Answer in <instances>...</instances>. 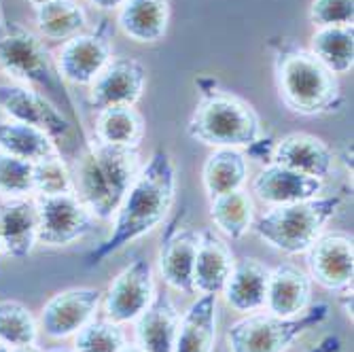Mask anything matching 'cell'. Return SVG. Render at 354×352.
<instances>
[{"mask_svg": "<svg viewBox=\"0 0 354 352\" xmlns=\"http://www.w3.org/2000/svg\"><path fill=\"white\" fill-rule=\"evenodd\" d=\"M218 295H200L180 316L172 352H212L216 342Z\"/></svg>", "mask_w": 354, "mask_h": 352, "instance_id": "24", "label": "cell"}, {"mask_svg": "<svg viewBox=\"0 0 354 352\" xmlns=\"http://www.w3.org/2000/svg\"><path fill=\"white\" fill-rule=\"evenodd\" d=\"M102 302V291L93 286H73L55 293L41 310L39 329L51 340L77 335L91 323Z\"/></svg>", "mask_w": 354, "mask_h": 352, "instance_id": "13", "label": "cell"}, {"mask_svg": "<svg viewBox=\"0 0 354 352\" xmlns=\"http://www.w3.org/2000/svg\"><path fill=\"white\" fill-rule=\"evenodd\" d=\"M308 19L314 28L352 26L354 0H312Z\"/></svg>", "mask_w": 354, "mask_h": 352, "instance_id": "35", "label": "cell"}, {"mask_svg": "<svg viewBox=\"0 0 354 352\" xmlns=\"http://www.w3.org/2000/svg\"><path fill=\"white\" fill-rule=\"evenodd\" d=\"M113 32L115 28L104 19L95 30L81 32L64 41L53 55L59 79L73 85H91V81L113 59Z\"/></svg>", "mask_w": 354, "mask_h": 352, "instance_id": "8", "label": "cell"}, {"mask_svg": "<svg viewBox=\"0 0 354 352\" xmlns=\"http://www.w3.org/2000/svg\"><path fill=\"white\" fill-rule=\"evenodd\" d=\"M0 252H3V232H0Z\"/></svg>", "mask_w": 354, "mask_h": 352, "instance_id": "42", "label": "cell"}, {"mask_svg": "<svg viewBox=\"0 0 354 352\" xmlns=\"http://www.w3.org/2000/svg\"><path fill=\"white\" fill-rule=\"evenodd\" d=\"M318 62H323L333 75H346L354 66V28L329 26L316 28L308 47Z\"/></svg>", "mask_w": 354, "mask_h": 352, "instance_id": "29", "label": "cell"}, {"mask_svg": "<svg viewBox=\"0 0 354 352\" xmlns=\"http://www.w3.org/2000/svg\"><path fill=\"white\" fill-rule=\"evenodd\" d=\"M0 109L11 121L39 127L55 142L66 140L71 136L73 123L37 87L21 83H3L0 85Z\"/></svg>", "mask_w": 354, "mask_h": 352, "instance_id": "10", "label": "cell"}, {"mask_svg": "<svg viewBox=\"0 0 354 352\" xmlns=\"http://www.w3.org/2000/svg\"><path fill=\"white\" fill-rule=\"evenodd\" d=\"M0 153H7L30 164H37L45 157L57 155V142L39 127L17 121H0Z\"/></svg>", "mask_w": 354, "mask_h": 352, "instance_id": "28", "label": "cell"}, {"mask_svg": "<svg viewBox=\"0 0 354 352\" xmlns=\"http://www.w3.org/2000/svg\"><path fill=\"white\" fill-rule=\"evenodd\" d=\"M323 189L325 180L299 174L295 170H288L284 166L270 162L252 176L250 196L268 206H284L314 200L323 196Z\"/></svg>", "mask_w": 354, "mask_h": 352, "instance_id": "16", "label": "cell"}, {"mask_svg": "<svg viewBox=\"0 0 354 352\" xmlns=\"http://www.w3.org/2000/svg\"><path fill=\"white\" fill-rule=\"evenodd\" d=\"M0 352H11V348H9V346H5L3 342H0Z\"/></svg>", "mask_w": 354, "mask_h": 352, "instance_id": "41", "label": "cell"}, {"mask_svg": "<svg viewBox=\"0 0 354 352\" xmlns=\"http://www.w3.org/2000/svg\"><path fill=\"white\" fill-rule=\"evenodd\" d=\"M339 350H342V340L337 335L329 333V335H325L316 346H312L306 352H339Z\"/></svg>", "mask_w": 354, "mask_h": 352, "instance_id": "36", "label": "cell"}, {"mask_svg": "<svg viewBox=\"0 0 354 352\" xmlns=\"http://www.w3.org/2000/svg\"><path fill=\"white\" fill-rule=\"evenodd\" d=\"M39 212V244L68 246L93 230V214L75 194L35 196Z\"/></svg>", "mask_w": 354, "mask_h": 352, "instance_id": "9", "label": "cell"}, {"mask_svg": "<svg viewBox=\"0 0 354 352\" xmlns=\"http://www.w3.org/2000/svg\"><path fill=\"white\" fill-rule=\"evenodd\" d=\"M3 250L11 259H26L39 244V212L35 198L3 200L0 204Z\"/></svg>", "mask_w": 354, "mask_h": 352, "instance_id": "19", "label": "cell"}, {"mask_svg": "<svg viewBox=\"0 0 354 352\" xmlns=\"http://www.w3.org/2000/svg\"><path fill=\"white\" fill-rule=\"evenodd\" d=\"M0 73L13 83L57 91L59 75L45 41L17 21H0Z\"/></svg>", "mask_w": 354, "mask_h": 352, "instance_id": "7", "label": "cell"}, {"mask_svg": "<svg viewBox=\"0 0 354 352\" xmlns=\"http://www.w3.org/2000/svg\"><path fill=\"white\" fill-rule=\"evenodd\" d=\"M119 352H145V350H142L138 344H132V346H127V344H125Z\"/></svg>", "mask_w": 354, "mask_h": 352, "instance_id": "40", "label": "cell"}, {"mask_svg": "<svg viewBox=\"0 0 354 352\" xmlns=\"http://www.w3.org/2000/svg\"><path fill=\"white\" fill-rule=\"evenodd\" d=\"M308 276L323 289L337 293L352 286L354 244L346 232H323L304 252Z\"/></svg>", "mask_w": 354, "mask_h": 352, "instance_id": "12", "label": "cell"}, {"mask_svg": "<svg viewBox=\"0 0 354 352\" xmlns=\"http://www.w3.org/2000/svg\"><path fill=\"white\" fill-rule=\"evenodd\" d=\"M312 278L293 263H282L270 272L266 308L276 316H297L310 308Z\"/></svg>", "mask_w": 354, "mask_h": 352, "instance_id": "21", "label": "cell"}, {"mask_svg": "<svg viewBox=\"0 0 354 352\" xmlns=\"http://www.w3.org/2000/svg\"><path fill=\"white\" fill-rule=\"evenodd\" d=\"M180 314L168 293H155L151 306L134 321L136 344L145 352H172Z\"/></svg>", "mask_w": 354, "mask_h": 352, "instance_id": "20", "label": "cell"}, {"mask_svg": "<svg viewBox=\"0 0 354 352\" xmlns=\"http://www.w3.org/2000/svg\"><path fill=\"white\" fill-rule=\"evenodd\" d=\"M147 87V68L134 57H113L89 85V106H136Z\"/></svg>", "mask_w": 354, "mask_h": 352, "instance_id": "14", "label": "cell"}, {"mask_svg": "<svg viewBox=\"0 0 354 352\" xmlns=\"http://www.w3.org/2000/svg\"><path fill=\"white\" fill-rule=\"evenodd\" d=\"M270 268L259 259L244 257L234 261L232 274L225 282L223 297L227 306L236 312H257L266 308L268 297V282H270Z\"/></svg>", "mask_w": 354, "mask_h": 352, "instance_id": "22", "label": "cell"}, {"mask_svg": "<svg viewBox=\"0 0 354 352\" xmlns=\"http://www.w3.org/2000/svg\"><path fill=\"white\" fill-rule=\"evenodd\" d=\"M200 232L180 225V219L172 221L159 246L157 263L164 282L183 295H196L193 291V266H196Z\"/></svg>", "mask_w": 354, "mask_h": 352, "instance_id": "15", "label": "cell"}, {"mask_svg": "<svg viewBox=\"0 0 354 352\" xmlns=\"http://www.w3.org/2000/svg\"><path fill=\"white\" fill-rule=\"evenodd\" d=\"M329 318V306L310 304L297 316L248 314L236 321L225 333L227 352H286L304 333L316 329Z\"/></svg>", "mask_w": 354, "mask_h": 352, "instance_id": "6", "label": "cell"}, {"mask_svg": "<svg viewBox=\"0 0 354 352\" xmlns=\"http://www.w3.org/2000/svg\"><path fill=\"white\" fill-rule=\"evenodd\" d=\"M208 214L214 230L227 240L244 238L254 221V198L250 191L238 189L208 200Z\"/></svg>", "mask_w": 354, "mask_h": 352, "instance_id": "27", "label": "cell"}, {"mask_svg": "<svg viewBox=\"0 0 354 352\" xmlns=\"http://www.w3.org/2000/svg\"><path fill=\"white\" fill-rule=\"evenodd\" d=\"M176 189V166L170 153L159 149L147 159V164L140 166L113 216L111 236L87 254V266L104 263L127 244L145 238L162 225L174 206Z\"/></svg>", "mask_w": 354, "mask_h": 352, "instance_id": "1", "label": "cell"}, {"mask_svg": "<svg viewBox=\"0 0 354 352\" xmlns=\"http://www.w3.org/2000/svg\"><path fill=\"white\" fill-rule=\"evenodd\" d=\"M268 47L274 57L280 102L288 111L301 117H323L342 111L344 93L337 75L318 62L308 47L282 37L272 39Z\"/></svg>", "mask_w": 354, "mask_h": 352, "instance_id": "2", "label": "cell"}, {"mask_svg": "<svg viewBox=\"0 0 354 352\" xmlns=\"http://www.w3.org/2000/svg\"><path fill=\"white\" fill-rule=\"evenodd\" d=\"M26 3H28L32 9H39V7H43V5H47V3H53V0H26Z\"/></svg>", "mask_w": 354, "mask_h": 352, "instance_id": "39", "label": "cell"}, {"mask_svg": "<svg viewBox=\"0 0 354 352\" xmlns=\"http://www.w3.org/2000/svg\"><path fill=\"white\" fill-rule=\"evenodd\" d=\"M153 268L145 259H134L125 266L111 282L109 291L102 293V308L106 321L115 325L134 323L136 318L155 299Z\"/></svg>", "mask_w": 354, "mask_h": 352, "instance_id": "11", "label": "cell"}, {"mask_svg": "<svg viewBox=\"0 0 354 352\" xmlns=\"http://www.w3.org/2000/svg\"><path fill=\"white\" fill-rule=\"evenodd\" d=\"M342 206V196H318L308 202L270 206L254 216L252 232L284 254H304L325 232L327 223Z\"/></svg>", "mask_w": 354, "mask_h": 352, "instance_id": "5", "label": "cell"}, {"mask_svg": "<svg viewBox=\"0 0 354 352\" xmlns=\"http://www.w3.org/2000/svg\"><path fill=\"white\" fill-rule=\"evenodd\" d=\"M272 162L299 174L325 180L335 168V153L325 140L314 134L291 132L274 145Z\"/></svg>", "mask_w": 354, "mask_h": 352, "instance_id": "17", "label": "cell"}, {"mask_svg": "<svg viewBox=\"0 0 354 352\" xmlns=\"http://www.w3.org/2000/svg\"><path fill=\"white\" fill-rule=\"evenodd\" d=\"M85 3H89V5H93V7H98V9H102V11H119L125 0H85Z\"/></svg>", "mask_w": 354, "mask_h": 352, "instance_id": "37", "label": "cell"}, {"mask_svg": "<svg viewBox=\"0 0 354 352\" xmlns=\"http://www.w3.org/2000/svg\"><path fill=\"white\" fill-rule=\"evenodd\" d=\"M11 352H43L37 344H30V346H19V348H13Z\"/></svg>", "mask_w": 354, "mask_h": 352, "instance_id": "38", "label": "cell"}, {"mask_svg": "<svg viewBox=\"0 0 354 352\" xmlns=\"http://www.w3.org/2000/svg\"><path fill=\"white\" fill-rule=\"evenodd\" d=\"M140 166L138 149L109 147L91 138L73 166L75 196L95 221H113Z\"/></svg>", "mask_w": 354, "mask_h": 352, "instance_id": "4", "label": "cell"}, {"mask_svg": "<svg viewBox=\"0 0 354 352\" xmlns=\"http://www.w3.org/2000/svg\"><path fill=\"white\" fill-rule=\"evenodd\" d=\"M39 35L49 41H68L85 30L87 15L79 0H53L35 9Z\"/></svg>", "mask_w": 354, "mask_h": 352, "instance_id": "30", "label": "cell"}, {"mask_svg": "<svg viewBox=\"0 0 354 352\" xmlns=\"http://www.w3.org/2000/svg\"><path fill=\"white\" fill-rule=\"evenodd\" d=\"M35 198V164L0 153V200Z\"/></svg>", "mask_w": 354, "mask_h": 352, "instance_id": "32", "label": "cell"}, {"mask_svg": "<svg viewBox=\"0 0 354 352\" xmlns=\"http://www.w3.org/2000/svg\"><path fill=\"white\" fill-rule=\"evenodd\" d=\"M125 346V333L119 325L111 321H93L87 323L75 337L73 352H119Z\"/></svg>", "mask_w": 354, "mask_h": 352, "instance_id": "34", "label": "cell"}, {"mask_svg": "<svg viewBox=\"0 0 354 352\" xmlns=\"http://www.w3.org/2000/svg\"><path fill=\"white\" fill-rule=\"evenodd\" d=\"M170 0H125L117 15L121 32L136 43H159L168 32Z\"/></svg>", "mask_w": 354, "mask_h": 352, "instance_id": "23", "label": "cell"}, {"mask_svg": "<svg viewBox=\"0 0 354 352\" xmlns=\"http://www.w3.org/2000/svg\"><path fill=\"white\" fill-rule=\"evenodd\" d=\"M234 252L218 232H200L196 266H193V291L200 295H221L234 268Z\"/></svg>", "mask_w": 354, "mask_h": 352, "instance_id": "18", "label": "cell"}, {"mask_svg": "<svg viewBox=\"0 0 354 352\" xmlns=\"http://www.w3.org/2000/svg\"><path fill=\"white\" fill-rule=\"evenodd\" d=\"M200 100L187 121V136L212 149H250L263 138V123L242 95L212 77H198Z\"/></svg>", "mask_w": 354, "mask_h": 352, "instance_id": "3", "label": "cell"}, {"mask_svg": "<svg viewBox=\"0 0 354 352\" xmlns=\"http://www.w3.org/2000/svg\"><path fill=\"white\" fill-rule=\"evenodd\" d=\"M147 123L136 106H109L95 115L93 138L121 149H138L145 140Z\"/></svg>", "mask_w": 354, "mask_h": 352, "instance_id": "25", "label": "cell"}, {"mask_svg": "<svg viewBox=\"0 0 354 352\" xmlns=\"http://www.w3.org/2000/svg\"><path fill=\"white\" fill-rule=\"evenodd\" d=\"M39 321L28 306L15 299H0V342L19 348L39 342Z\"/></svg>", "mask_w": 354, "mask_h": 352, "instance_id": "31", "label": "cell"}, {"mask_svg": "<svg viewBox=\"0 0 354 352\" xmlns=\"http://www.w3.org/2000/svg\"><path fill=\"white\" fill-rule=\"evenodd\" d=\"M53 352H68V350H53Z\"/></svg>", "mask_w": 354, "mask_h": 352, "instance_id": "43", "label": "cell"}, {"mask_svg": "<svg viewBox=\"0 0 354 352\" xmlns=\"http://www.w3.org/2000/svg\"><path fill=\"white\" fill-rule=\"evenodd\" d=\"M75 194L73 168L64 162L62 153L45 157L35 164V196Z\"/></svg>", "mask_w": 354, "mask_h": 352, "instance_id": "33", "label": "cell"}, {"mask_svg": "<svg viewBox=\"0 0 354 352\" xmlns=\"http://www.w3.org/2000/svg\"><path fill=\"white\" fill-rule=\"evenodd\" d=\"M248 180V157L242 149H212L202 166V185L208 200L244 189Z\"/></svg>", "mask_w": 354, "mask_h": 352, "instance_id": "26", "label": "cell"}]
</instances>
